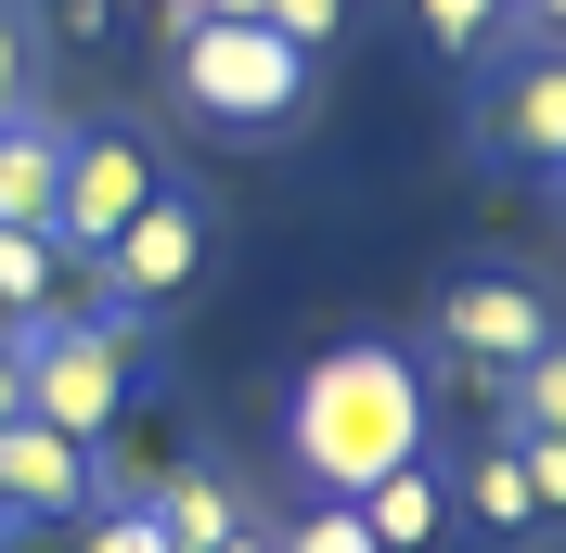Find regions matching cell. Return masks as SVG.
Wrapping results in <instances>:
<instances>
[{
  "mask_svg": "<svg viewBox=\"0 0 566 553\" xmlns=\"http://www.w3.org/2000/svg\"><path fill=\"white\" fill-rule=\"evenodd\" d=\"M193 13H258V0H193Z\"/></svg>",
  "mask_w": 566,
  "mask_h": 553,
  "instance_id": "23",
  "label": "cell"
},
{
  "mask_svg": "<svg viewBox=\"0 0 566 553\" xmlns=\"http://www.w3.org/2000/svg\"><path fill=\"white\" fill-rule=\"evenodd\" d=\"M142 502H155V528H168L180 553H219L232 528H258V515H245V489H232V477H168V489H142Z\"/></svg>",
  "mask_w": 566,
  "mask_h": 553,
  "instance_id": "12",
  "label": "cell"
},
{
  "mask_svg": "<svg viewBox=\"0 0 566 553\" xmlns=\"http://www.w3.org/2000/svg\"><path fill=\"white\" fill-rule=\"evenodd\" d=\"M52 180H65V129L52 116H0V232H52Z\"/></svg>",
  "mask_w": 566,
  "mask_h": 553,
  "instance_id": "11",
  "label": "cell"
},
{
  "mask_svg": "<svg viewBox=\"0 0 566 553\" xmlns=\"http://www.w3.org/2000/svg\"><path fill=\"white\" fill-rule=\"evenodd\" d=\"M219 553H271V528H232V541H219Z\"/></svg>",
  "mask_w": 566,
  "mask_h": 553,
  "instance_id": "21",
  "label": "cell"
},
{
  "mask_svg": "<svg viewBox=\"0 0 566 553\" xmlns=\"http://www.w3.org/2000/svg\"><path fill=\"white\" fill-rule=\"evenodd\" d=\"M476 155L515 180L566 168V52H490L476 65Z\"/></svg>",
  "mask_w": 566,
  "mask_h": 553,
  "instance_id": "6",
  "label": "cell"
},
{
  "mask_svg": "<svg viewBox=\"0 0 566 553\" xmlns=\"http://www.w3.org/2000/svg\"><path fill=\"white\" fill-rule=\"evenodd\" d=\"M502 13H515V39H528V52H554V27H566V0H502Z\"/></svg>",
  "mask_w": 566,
  "mask_h": 553,
  "instance_id": "20",
  "label": "cell"
},
{
  "mask_svg": "<svg viewBox=\"0 0 566 553\" xmlns=\"http://www.w3.org/2000/svg\"><path fill=\"white\" fill-rule=\"evenodd\" d=\"M310 91H322V65L283 52L258 13H207V27L168 52V104L207 142H283L296 116H310Z\"/></svg>",
  "mask_w": 566,
  "mask_h": 553,
  "instance_id": "2",
  "label": "cell"
},
{
  "mask_svg": "<svg viewBox=\"0 0 566 553\" xmlns=\"http://www.w3.org/2000/svg\"><path fill=\"white\" fill-rule=\"evenodd\" d=\"M39 91V27H27V0H0V116H27Z\"/></svg>",
  "mask_w": 566,
  "mask_h": 553,
  "instance_id": "19",
  "label": "cell"
},
{
  "mask_svg": "<svg viewBox=\"0 0 566 553\" xmlns=\"http://www.w3.org/2000/svg\"><path fill=\"white\" fill-rule=\"evenodd\" d=\"M0 502H13V528H77L104 502V450H77L65 425L13 413L0 425Z\"/></svg>",
  "mask_w": 566,
  "mask_h": 553,
  "instance_id": "9",
  "label": "cell"
},
{
  "mask_svg": "<svg viewBox=\"0 0 566 553\" xmlns=\"http://www.w3.org/2000/svg\"><path fill=\"white\" fill-rule=\"evenodd\" d=\"M13 386H27V413L39 425H65L77 450H104L116 425H129V399H142V335H129V310H104V322H65V310H39V322H13Z\"/></svg>",
  "mask_w": 566,
  "mask_h": 553,
  "instance_id": "3",
  "label": "cell"
},
{
  "mask_svg": "<svg viewBox=\"0 0 566 553\" xmlns=\"http://www.w3.org/2000/svg\"><path fill=\"white\" fill-rule=\"evenodd\" d=\"M155 142L142 129H65V180H52V244L65 258H104L142 207H155Z\"/></svg>",
  "mask_w": 566,
  "mask_h": 553,
  "instance_id": "5",
  "label": "cell"
},
{
  "mask_svg": "<svg viewBox=\"0 0 566 553\" xmlns=\"http://www.w3.org/2000/svg\"><path fill=\"white\" fill-rule=\"evenodd\" d=\"M39 52H65V65H104L116 39H129V0H27Z\"/></svg>",
  "mask_w": 566,
  "mask_h": 553,
  "instance_id": "13",
  "label": "cell"
},
{
  "mask_svg": "<svg viewBox=\"0 0 566 553\" xmlns=\"http://www.w3.org/2000/svg\"><path fill=\"white\" fill-rule=\"evenodd\" d=\"M65 296V244L52 232H0V322H39Z\"/></svg>",
  "mask_w": 566,
  "mask_h": 553,
  "instance_id": "15",
  "label": "cell"
},
{
  "mask_svg": "<svg viewBox=\"0 0 566 553\" xmlns=\"http://www.w3.org/2000/svg\"><path fill=\"white\" fill-rule=\"evenodd\" d=\"M13 541H27V528H13V502H0V553H13Z\"/></svg>",
  "mask_w": 566,
  "mask_h": 553,
  "instance_id": "22",
  "label": "cell"
},
{
  "mask_svg": "<svg viewBox=\"0 0 566 553\" xmlns=\"http://www.w3.org/2000/svg\"><path fill=\"white\" fill-rule=\"evenodd\" d=\"M77 553H180V541L155 528V502L129 489V502H91V515H77Z\"/></svg>",
  "mask_w": 566,
  "mask_h": 553,
  "instance_id": "16",
  "label": "cell"
},
{
  "mask_svg": "<svg viewBox=\"0 0 566 553\" xmlns=\"http://www.w3.org/2000/svg\"><path fill=\"white\" fill-rule=\"evenodd\" d=\"M412 13H424V39H438L451 65H490V52H528L502 0H412Z\"/></svg>",
  "mask_w": 566,
  "mask_h": 553,
  "instance_id": "14",
  "label": "cell"
},
{
  "mask_svg": "<svg viewBox=\"0 0 566 553\" xmlns=\"http://www.w3.org/2000/svg\"><path fill=\"white\" fill-rule=\"evenodd\" d=\"M271 553H374V528H360L348 502H310L296 528H271Z\"/></svg>",
  "mask_w": 566,
  "mask_h": 553,
  "instance_id": "18",
  "label": "cell"
},
{
  "mask_svg": "<svg viewBox=\"0 0 566 553\" xmlns=\"http://www.w3.org/2000/svg\"><path fill=\"white\" fill-rule=\"evenodd\" d=\"M348 515L374 528V553H438V541H451V477H438V450L399 463V477H374Z\"/></svg>",
  "mask_w": 566,
  "mask_h": 553,
  "instance_id": "10",
  "label": "cell"
},
{
  "mask_svg": "<svg viewBox=\"0 0 566 553\" xmlns=\"http://www.w3.org/2000/svg\"><path fill=\"white\" fill-rule=\"evenodd\" d=\"M207 244H219V207L193 194V180H155V207H142L129 232L91 258V271L116 283V310H129V322H155V310H180V296H193Z\"/></svg>",
  "mask_w": 566,
  "mask_h": 553,
  "instance_id": "4",
  "label": "cell"
},
{
  "mask_svg": "<svg viewBox=\"0 0 566 553\" xmlns=\"http://www.w3.org/2000/svg\"><path fill=\"white\" fill-rule=\"evenodd\" d=\"M438 347H451L463 374H515V361L554 347V296H541L528 271H476V283L438 296Z\"/></svg>",
  "mask_w": 566,
  "mask_h": 553,
  "instance_id": "8",
  "label": "cell"
},
{
  "mask_svg": "<svg viewBox=\"0 0 566 553\" xmlns=\"http://www.w3.org/2000/svg\"><path fill=\"white\" fill-rule=\"evenodd\" d=\"M438 477H451V515L490 528V541H528V528L566 515V438H490L463 463H438Z\"/></svg>",
  "mask_w": 566,
  "mask_h": 553,
  "instance_id": "7",
  "label": "cell"
},
{
  "mask_svg": "<svg viewBox=\"0 0 566 553\" xmlns=\"http://www.w3.org/2000/svg\"><path fill=\"white\" fill-rule=\"evenodd\" d=\"M348 13H360V0H258V27H271L283 52H310V65L348 39Z\"/></svg>",
  "mask_w": 566,
  "mask_h": 553,
  "instance_id": "17",
  "label": "cell"
},
{
  "mask_svg": "<svg viewBox=\"0 0 566 553\" xmlns=\"http://www.w3.org/2000/svg\"><path fill=\"white\" fill-rule=\"evenodd\" d=\"M424 450H438V386L387 335L322 347L310 374H296V399H283V463L310 477V502H360L374 477H399Z\"/></svg>",
  "mask_w": 566,
  "mask_h": 553,
  "instance_id": "1",
  "label": "cell"
}]
</instances>
